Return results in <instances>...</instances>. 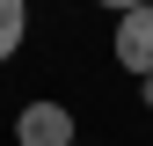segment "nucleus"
Here are the masks:
<instances>
[{"instance_id": "1", "label": "nucleus", "mask_w": 153, "mask_h": 146, "mask_svg": "<svg viewBox=\"0 0 153 146\" xmlns=\"http://www.w3.org/2000/svg\"><path fill=\"white\" fill-rule=\"evenodd\" d=\"M15 146H80L73 139V110L66 102H29L15 117Z\"/></svg>"}, {"instance_id": "2", "label": "nucleus", "mask_w": 153, "mask_h": 146, "mask_svg": "<svg viewBox=\"0 0 153 146\" xmlns=\"http://www.w3.org/2000/svg\"><path fill=\"white\" fill-rule=\"evenodd\" d=\"M117 66L124 73H153V7H131V15H117Z\"/></svg>"}, {"instance_id": "3", "label": "nucleus", "mask_w": 153, "mask_h": 146, "mask_svg": "<svg viewBox=\"0 0 153 146\" xmlns=\"http://www.w3.org/2000/svg\"><path fill=\"white\" fill-rule=\"evenodd\" d=\"M22 36H29V0H0V66L22 51Z\"/></svg>"}, {"instance_id": "4", "label": "nucleus", "mask_w": 153, "mask_h": 146, "mask_svg": "<svg viewBox=\"0 0 153 146\" xmlns=\"http://www.w3.org/2000/svg\"><path fill=\"white\" fill-rule=\"evenodd\" d=\"M109 15H131V7H153V0H102Z\"/></svg>"}, {"instance_id": "5", "label": "nucleus", "mask_w": 153, "mask_h": 146, "mask_svg": "<svg viewBox=\"0 0 153 146\" xmlns=\"http://www.w3.org/2000/svg\"><path fill=\"white\" fill-rule=\"evenodd\" d=\"M139 95H146V110H153V73H146V80H139Z\"/></svg>"}]
</instances>
